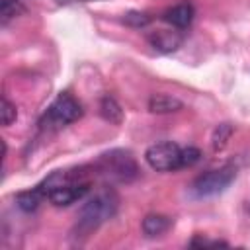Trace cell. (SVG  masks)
Instances as JSON below:
<instances>
[{"label":"cell","instance_id":"12","mask_svg":"<svg viewBox=\"0 0 250 250\" xmlns=\"http://www.w3.org/2000/svg\"><path fill=\"white\" fill-rule=\"evenodd\" d=\"M230 135H232V125H229V123H221V125L213 131V139H211L213 150H215V152H217V150H223L225 145L229 143Z\"/></svg>","mask_w":250,"mask_h":250},{"label":"cell","instance_id":"14","mask_svg":"<svg viewBox=\"0 0 250 250\" xmlns=\"http://www.w3.org/2000/svg\"><path fill=\"white\" fill-rule=\"evenodd\" d=\"M0 113H2V125H12V123L16 121V117H18L16 105H14L10 100H6V98H2V107H0Z\"/></svg>","mask_w":250,"mask_h":250},{"label":"cell","instance_id":"4","mask_svg":"<svg viewBox=\"0 0 250 250\" xmlns=\"http://www.w3.org/2000/svg\"><path fill=\"white\" fill-rule=\"evenodd\" d=\"M236 178V168L227 164L215 170H207L205 174L197 176L191 184V193L195 197H213L221 191H225L232 180Z\"/></svg>","mask_w":250,"mask_h":250},{"label":"cell","instance_id":"7","mask_svg":"<svg viewBox=\"0 0 250 250\" xmlns=\"http://www.w3.org/2000/svg\"><path fill=\"white\" fill-rule=\"evenodd\" d=\"M191 20H193V8H191V4H186V2L176 4L164 12V21H168L170 25H174L178 29L188 27L191 23Z\"/></svg>","mask_w":250,"mask_h":250},{"label":"cell","instance_id":"5","mask_svg":"<svg viewBox=\"0 0 250 250\" xmlns=\"http://www.w3.org/2000/svg\"><path fill=\"white\" fill-rule=\"evenodd\" d=\"M145 160L156 172H172L182 168V148L172 141L154 143L146 148Z\"/></svg>","mask_w":250,"mask_h":250},{"label":"cell","instance_id":"6","mask_svg":"<svg viewBox=\"0 0 250 250\" xmlns=\"http://www.w3.org/2000/svg\"><path fill=\"white\" fill-rule=\"evenodd\" d=\"M148 41H150V45L154 49L164 51V53H170V51H176L182 45V35L178 31L158 29V31H154V33L148 35Z\"/></svg>","mask_w":250,"mask_h":250},{"label":"cell","instance_id":"11","mask_svg":"<svg viewBox=\"0 0 250 250\" xmlns=\"http://www.w3.org/2000/svg\"><path fill=\"white\" fill-rule=\"evenodd\" d=\"M100 113H102V117H104L105 121H109V123L119 125V123L123 121V109H121L119 104H117L113 98H109V96H105V98L102 100V104H100Z\"/></svg>","mask_w":250,"mask_h":250},{"label":"cell","instance_id":"17","mask_svg":"<svg viewBox=\"0 0 250 250\" xmlns=\"http://www.w3.org/2000/svg\"><path fill=\"white\" fill-rule=\"evenodd\" d=\"M82 2H88V0H82Z\"/></svg>","mask_w":250,"mask_h":250},{"label":"cell","instance_id":"8","mask_svg":"<svg viewBox=\"0 0 250 250\" xmlns=\"http://www.w3.org/2000/svg\"><path fill=\"white\" fill-rule=\"evenodd\" d=\"M172 227V219L166 215H158V213H150L143 219V232L146 236H160L164 234L168 229Z\"/></svg>","mask_w":250,"mask_h":250},{"label":"cell","instance_id":"2","mask_svg":"<svg viewBox=\"0 0 250 250\" xmlns=\"http://www.w3.org/2000/svg\"><path fill=\"white\" fill-rule=\"evenodd\" d=\"M94 174H100L113 182H133L139 176L137 160L129 150L113 148L109 152H104L92 166Z\"/></svg>","mask_w":250,"mask_h":250},{"label":"cell","instance_id":"1","mask_svg":"<svg viewBox=\"0 0 250 250\" xmlns=\"http://www.w3.org/2000/svg\"><path fill=\"white\" fill-rule=\"evenodd\" d=\"M119 199L113 189H102L94 197H90L76 215V225L72 229V236L82 242L94 230H98L105 221H109L117 213Z\"/></svg>","mask_w":250,"mask_h":250},{"label":"cell","instance_id":"10","mask_svg":"<svg viewBox=\"0 0 250 250\" xmlns=\"http://www.w3.org/2000/svg\"><path fill=\"white\" fill-rule=\"evenodd\" d=\"M43 199H45V193L41 191V188H39V186H35V188H31V189H27V191H20V193H18V197H16L18 207H20L21 211H27V213H29V211H35Z\"/></svg>","mask_w":250,"mask_h":250},{"label":"cell","instance_id":"3","mask_svg":"<svg viewBox=\"0 0 250 250\" xmlns=\"http://www.w3.org/2000/svg\"><path fill=\"white\" fill-rule=\"evenodd\" d=\"M80 117H82V105L70 94L62 92L47 107V111L41 119V127L43 129H61L68 123H74Z\"/></svg>","mask_w":250,"mask_h":250},{"label":"cell","instance_id":"13","mask_svg":"<svg viewBox=\"0 0 250 250\" xmlns=\"http://www.w3.org/2000/svg\"><path fill=\"white\" fill-rule=\"evenodd\" d=\"M0 14H2V23H8L12 18L23 14V6H21L18 0H2V10H0Z\"/></svg>","mask_w":250,"mask_h":250},{"label":"cell","instance_id":"16","mask_svg":"<svg viewBox=\"0 0 250 250\" xmlns=\"http://www.w3.org/2000/svg\"><path fill=\"white\" fill-rule=\"evenodd\" d=\"M199 158H201V152H199L195 146L182 148V168H186V166H193Z\"/></svg>","mask_w":250,"mask_h":250},{"label":"cell","instance_id":"9","mask_svg":"<svg viewBox=\"0 0 250 250\" xmlns=\"http://www.w3.org/2000/svg\"><path fill=\"white\" fill-rule=\"evenodd\" d=\"M148 109L152 113H170V111L182 109V102L172 96H166V94H154L148 100Z\"/></svg>","mask_w":250,"mask_h":250},{"label":"cell","instance_id":"15","mask_svg":"<svg viewBox=\"0 0 250 250\" xmlns=\"http://www.w3.org/2000/svg\"><path fill=\"white\" fill-rule=\"evenodd\" d=\"M123 21L127 25H133V27H143L150 21V18L143 12H127V14H123Z\"/></svg>","mask_w":250,"mask_h":250}]
</instances>
